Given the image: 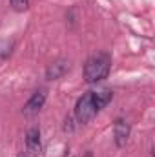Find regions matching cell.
<instances>
[{
	"label": "cell",
	"instance_id": "6da1fadb",
	"mask_svg": "<svg viewBox=\"0 0 155 157\" xmlns=\"http://www.w3.org/2000/svg\"><path fill=\"white\" fill-rule=\"evenodd\" d=\"M110 68H112V59L108 53H99V55H93L86 60L84 64V78L86 82L89 84H95L99 80L108 77L110 73Z\"/></svg>",
	"mask_w": 155,
	"mask_h": 157
},
{
	"label": "cell",
	"instance_id": "7a4b0ae2",
	"mask_svg": "<svg viewBox=\"0 0 155 157\" xmlns=\"http://www.w3.org/2000/svg\"><path fill=\"white\" fill-rule=\"evenodd\" d=\"M99 113V108H97V102H95V95L93 91H88L86 95H82L77 101V106H75V119H77L80 124H86L89 122L91 119Z\"/></svg>",
	"mask_w": 155,
	"mask_h": 157
},
{
	"label": "cell",
	"instance_id": "3957f363",
	"mask_svg": "<svg viewBox=\"0 0 155 157\" xmlns=\"http://www.w3.org/2000/svg\"><path fill=\"white\" fill-rule=\"evenodd\" d=\"M44 102H46V90H37V91L31 95V99L26 102L24 113H26V115L39 113L40 110H42V106H44Z\"/></svg>",
	"mask_w": 155,
	"mask_h": 157
},
{
	"label": "cell",
	"instance_id": "277c9868",
	"mask_svg": "<svg viewBox=\"0 0 155 157\" xmlns=\"http://www.w3.org/2000/svg\"><path fill=\"white\" fill-rule=\"evenodd\" d=\"M26 146H28V152L33 157H39L40 154H42V143H40L39 128H31V130L26 133Z\"/></svg>",
	"mask_w": 155,
	"mask_h": 157
},
{
	"label": "cell",
	"instance_id": "5b68a950",
	"mask_svg": "<svg viewBox=\"0 0 155 157\" xmlns=\"http://www.w3.org/2000/svg\"><path fill=\"white\" fill-rule=\"evenodd\" d=\"M113 133H115V144L119 148H122L130 137V124L124 119H117L115 126H113Z\"/></svg>",
	"mask_w": 155,
	"mask_h": 157
},
{
	"label": "cell",
	"instance_id": "8992f818",
	"mask_svg": "<svg viewBox=\"0 0 155 157\" xmlns=\"http://www.w3.org/2000/svg\"><path fill=\"white\" fill-rule=\"evenodd\" d=\"M68 68H70V64H68L66 60H57V62H53V64L46 70V77L49 78V80H57V78H60L66 71H68Z\"/></svg>",
	"mask_w": 155,
	"mask_h": 157
},
{
	"label": "cell",
	"instance_id": "52a82bcc",
	"mask_svg": "<svg viewBox=\"0 0 155 157\" xmlns=\"http://www.w3.org/2000/svg\"><path fill=\"white\" fill-rule=\"evenodd\" d=\"M93 95H95V102H97V108H99V112L113 99V91L112 90H108V88H100V90H97V91H93Z\"/></svg>",
	"mask_w": 155,
	"mask_h": 157
},
{
	"label": "cell",
	"instance_id": "ba28073f",
	"mask_svg": "<svg viewBox=\"0 0 155 157\" xmlns=\"http://www.w3.org/2000/svg\"><path fill=\"white\" fill-rule=\"evenodd\" d=\"M15 11H26L29 7V0H9Z\"/></svg>",
	"mask_w": 155,
	"mask_h": 157
},
{
	"label": "cell",
	"instance_id": "9c48e42d",
	"mask_svg": "<svg viewBox=\"0 0 155 157\" xmlns=\"http://www.w3.org/2000/svg\"><path fill=\"white\" fill-rule=\"evenodd\" d=\"M71 122H73L71 117L66 119V124H64V130H66V132H71V130H73V124H71Z\"/></svg>",
	"mask_w": 155,
	"mask_h": 157
},
{
	"label": "cell",
	"instance_id": "30bf717a",
	"mask_svg": "<svg viewBox=\"0 0 155 157\" xmlns=\"http://www.w3.org/2000/svg\"><path fill=\"white\" fill-rule=\"evenodd\" d=\"M84 157H93V154H91V152H86V154H84Z\"/></svg>",
	"mask_w": 155,
	"mask_h": 157
},
{
	"label": "cell",
	"instance_id": "8fae6325",
	"mask_svg": "<svg viewBox=\"0 0 155 157\" xmlns=\"http://www.w3.org/2000/svg\"><path fill=\"white\" fill-rule=\"evenodd\" d=\"M17 157H28V155H24V154H18V155H17Z\"/></svg>",
	"mask_w": 155,
	"mask_h": 157
}]
</instances>
